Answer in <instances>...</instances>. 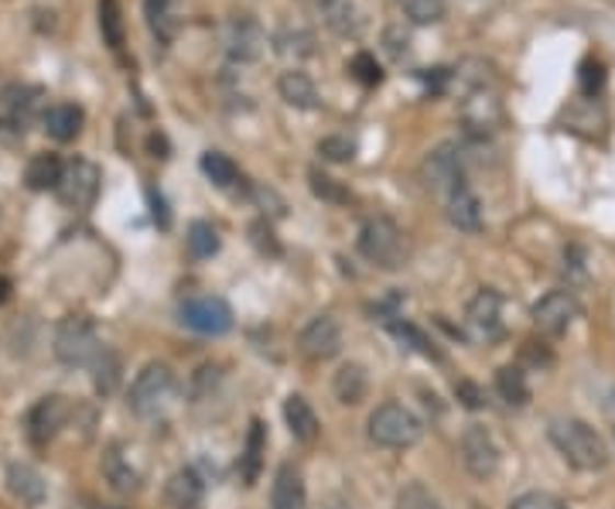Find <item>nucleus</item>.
<instances>
[{
  "instance_id": "f257e3e1",
  "label": "nucleus",
  "mask_w": 615,
  "mask_h": 509,
  "mask_svg": "<svg viewBox=\"0 0 615 509\" xmlns=\"http://www.w3.org/2000/svg\"><path fill=\"white\" fill-rule=\"evenodd\" d=\"M547 434H550L554 448L565 455V462L581 472H602L612 459L605 438L592 425L574 421V417H558V421H550Z\"/></svg>"
},
{
  "instance_id": "f03ea898",
  "label": "nucleus",
  "mask_w": 615,
  "mask_h": 509,
  "mask_svg": "<svg viewBox=\"0 0 615 509\" xmlns=\"http://www.w3.org/2000/svg\"><path fill=\"white\" fill-rule=\"evenodd\" d=\"M360 253L379 271H400L407 263V236L390 216H369L360 229Z\"/></svg>"
},
{
  "instance_id": "7ed1b4c3",
  "label": "nucleus",
  "mask_w": 615,
  "mask_h": 509,
  "mask_svg": "<svg viewBox=\"0 0 615 509\" xmlns=\"http://www.w3.org/2000/svg\"><path fill=\"white\" fill-rule=\"evenodd\" d=\"M369 441L379 448H410L424 438V425L414 410H407L403 404H379L369 414Z\"/></svg>"
},
{
  "instance_id": "20e7f679",
  "label": "nucleus",
  "mask_w": 615,
  "mask_h": 509,
  "mask_svg": "<svg viewBox=\"0 0 615 509\" xmlns=\"http://www.w3.org/2000/svg\"><path fill=\"white\" fill-rule=\"evenodd\" d=\"M103 352L96 325L86 315H69L55 328V355L66 366H93L96 355Z\"/></svg>"
},
{
  "instance_id": "39448f33",
  "label": "nucleus",
  "mask_w": 615,
  "mask_h": 509,
  "mask_svg": "<svg viewBox=\"0 0 615 509\" xmlns=\"http://www.w3.org/2000/svg\"><path fill=\"white\" fill-rule=\"evenodd\" d=\"M174 397V373L164 363H148L130 383L127 404L137 417H158Z\"/></svg>"
},
{
  "instance_id": "423d86ee",
  "label": "nucleus",
  "mask_w": 615,
  "mask_h": 509,
  "mask_svg": "<svg viewBox=\"0 0 615 509\" xmlns=\"http://www.w3.org/2000/svg\"><path fill=\"white\" fill-rule=\"evenodd\" d=\"M179 318L185 328L198 336H226L232 328V308L223 302L216 294H198V297H189L179 308Z\"/></svg>"
},
{
  "instance_id": "0eeeda50",
  "label": "nucleus",
  "mask_w": 615,
  "mask_h": 509,
  "mask_svg": "<svg viewBox=\"0 0 615 509\" xmlns=\"http://www.w3.org/2000/svg\"><path fill=\"white\" fill-rule=\"evenodd\" d=\"M58 199L72 208H90L100 192V168L86 158H72L62 171V182H58Z\"/></svg>"
},
{
  "instance_id": "6e6552de",
  "label": "nucleus",
  "mask_w": 615,
  "mask_h": 509,
  "mask_svg": "<svg viewBox=\"0 0 615 509\" xmlns=\"http://www.w3.org/2000/svg\"><path fill=\"white\" fill-rule=\"evenodd\" d=\"M534 325L544 336H565L568 328L581 318V305L571 291H550L534 305Z\"/></svg>"
},
{
  "instance_id": "1a4fd4ad",
  "label": "nucleus",
  "mask_w": 615,
  "mask_h": 509,
  "mask_svg": "<svg viewBox=\"0 0 615 509\" xmlns=\"http://www.w3.org/2000/svg\"><path fill=\"white\" fill-rule=\"evenodd\" d=\"M69 417H72V404L69 397L62 394H48L42 397L32 410H27V438H32L35 444H45L52 441L58 431H62L69 425Z\"/></svg>"
},
{
  "instance_id": "9d476101",
  "label": "nucleus",
  "mask_w": 615,
  "mask_h": 509,
  "mask_svg": "<svg viewBox=\"0 0 615 509\" xmlns=\"http://www.w3.org/2000/svg\"><path fill=\"white\" fill-rule=\"evenodd\" d=\"M301 355L315 359V363H326V359L339 355L342 349V325L335 315H315L298 336Z\"/></svg>"
},
{
  "instance_id": "9b49d317",
  "label": "nucleus",
  "mask_w": 615,
  "mask_h": 509,
  "mask_svg": "<svg viewBox=\"0 0 615 509\" xmlns=\"http://www.w3.org/2000/svg\"><path fill=\"white\" fill-rule=\"evenodd\" d=\"M424 185L431 192H458L465 185V168H462V151L455 144H442L437 151L424 161Z\"/></svg>"
},
{
  "instance_id": "f8f14e48",
  "label": "nucleus",
  "mask_w": 615,
  "mask_h": 509,
  "mask_svg": "<svg viewBox=\"0 0 615 509\" xmlns=\"http://www.w3.org/2000/svg\"><path fill=\"white\" fill-rule=\"evenodd\" d=\"M462 462H465L468 475H476V478H492L496 475V468H500V448H496V441L486 428H479V425L465 428Z\"/></svg>"
},
{
  "instance_id": "ddd939ff",
  "label": "nucleus",
  "mask_w": 615,
  "mask_h": 509,
  "mask_svg": "<svg viewBox=\"0 0 615 509\" xmlns=\"http://www.w3.org/2000/svg\"><path fill=\"white\" fill-rule=\"evenodd\" d=\"M226 52L232 63H257V58L263 55V48H267V32L247 14L240 18H232L226 24Z\"/></svg>"
},
{
  "instance_id": "4468645a",
  "label": "nucleus",
  "mask_w": 615,
  "mask_h": 509,
  "mask_svg": "<svg viewBox=\"0 0 615 509\" xmlns=\"http://www.w3.org/2000/svg\"><path fill=\"white\" fill-rule=\"evenodd\" d=\"M500 100H496L492 93H486V89H472V97H468L462 103V124L465 131L472 134V137H489L496 131V124H500Z\"/></svg>"
},
{
  "instance_id": "2eb2a0df",
  "label": "nucleus",
  "mask_w": 615,
  "mask_h": 509,
  "mask_svg": "<svg viewBox=\"0 0 615 509\" xmlns=\"http://www.w3.org/2000/svg\"><path fill=\"white\" fill-rule=\"evenodd\" d=\"M503 294L500 291H492V287H482L472 302H468V325L476 328L479 336L486 339H496L503 332Z\"/></svg>"
},
{
  "instance_id": "dca6fc26",
  "label": "nucleus",
  "mask_w": 615,
  "mask_h": 509,
  "mask_svg": "<svg viewBox=\"0 0 615 509\" xmlns=\"http://www.w3.org/2000/svg\"><path fill=\"white\" fill-rule=\"evenodd\" d=\"M8 489H11V496H14L21 506H32V509L42 506L45 496H48L42 472H38L35 465H24V462L8 465Z\"/></svg>"
},
{
  "instance_id": "f3484780",
  "label": "nucleus",
  "mask_w": 615,
  "mask_h": 509,
  "mask_svg": "<svg viewBox=\"0 0 615 509\" xmlns=\"http://www.w3.org/2000/svg\"><path fill=\"white\" fill-rule=\"evenodd\" d=\"M271 509H308L305 478L295 465H281L271 489Z\"/></svg>"
},
{
  "instance_id": "a211bd4d",
  "label": "nucleus",
  "mask_w": 615,
  "mask_h": 509,
  "mask_svg": "<svg viewBox=\"0 0 615 509\" xmlns=\"http://www.w3.org/2000/svg\"><path fill=\"white\" fill-rule=\"evenodd\" d=\"M82 120H86V116H82V110H79L76 103H52V106H45V113H42V124H45L48 137L58 140V144L76 140L79 131H82Z\"/></svg>"
},
{
  "instance_id": "6ab92c4d",
  "label": "nucleus",
  "mask_w": 615,
  "mask_h": 509,
  "mask_svg": "<svg viewBox=\"0 0 615 509\" xmlns=\"http://www.w3.org/2000/svg\"><path fill=\"white\" fill-rule=\"evenodd\" d=\"M202 496H205V486L192 468L174 472L164 486V502L171 509H202Z\"/></svg>"
},
{
  "instance_id": "aec40b11",
  "label": "nucleus",
  "mask_w": 615,
  "mask_h": 509,
  "mask_svg": "<svg viewBox=\"0 0 615 509\" xmlns=\"http://www.w3.org/2000/svg\"><path fill=\"white\" fill-rule=\"evenodd\" d=\"M284 421H287V431L301 444H311L318 438V414L301 394H291L284 400Z\"/></svg>"
},
{
  "instance_id": "412c9836",
  "label": "nucleus",
  "mask_w": 615,
  "mask_h": 509,
  "mask_svg": "<svg viewBox=\"0 0 615 509\" xmlns=\"http://www.w3.org/2000/svg\"><path fill=\"white\" fill-rule=\"evenodd\" d=\"M448 219L462 233H479L482 229V202L476 199V192L468 185H462L458 192L448 195Z\"/></svg>"
},
{
  "instance_id": "4be33fe9",
  "label": "nucleus",
  "mask_w": 615,
  "mask_h": 509,
  "mask_svg": "<svg viewBox=\"0 0 615 509\" xmlns=\"http://www.w3.org/2000/svg\"><path fill=\"white\" fill-rule=\"evenodd\" d=\"M62 171H66V161L58 155H35L27 161L24 182L32 192H55L58 182H62Z\"/></svg>"
},
{
  "instance_id": "5701e85b",
  "label": "nucleus",
  "mask_w": 615,
  "mask_h": 509,
  "mask_svg": "<svg viewBox=\"0 0 615 509\" xmlns=\"http://www.w3.org/2000/svg\"><path fill=\"white\" fill-rule=\"evenodd\" d=\"M277 93L287 106H295V110H315L318 106V89L315 82L298 72V69H291L277 79Z\"/></svg>"
},
{
  "instance_id": "b1692460",
  "label": "nucleus",
  "mask_w": 615,
  "mask_h": 509,
  "mask_svg": "<svg viewBox=\"0 0 615 509\" xmlns=\"http://www.w3.org/2000/svg\"><path fill=\"white\" fill-rule=\"evenodd\" d=\"M103 475H106V483L116 489V493H137L140 489V475L137 468L124 459L121 448H106V455H103Z\"/></svg>"
},
{
  "instance_id": "393cba45",
  "label": "nucleus",
  "mask_w": 615,
  "mask_h": 509,
  "mask_svg": "<svg viewBox=\"0 0 615 509\" xmlns=\"http://www.w3.org/2000/svg\"><path fill=\"white\" fill-rule=\"evenodd\" d=\"M332 391H335L339 404H363V397L369 391V376L360 363H345L332 380Z\"/></svg>"
},
{
  "instance_id": "a878e982",
  "label": "nucleus",
  "mask_w": 615,
  "mask_h": 509,
  "mask_svg": "<svg viewBox=\"0 0 615 509\" xmlns=\"http://www.w3.org/2000/svg\"><path fill=\"white\" fill-rule=\"evenodd\" d=\"M263 452H267V434H263L260 421H250V434H247V448H243V459H240V472H243V483L253 486L260 478V462Z\"/></svg>"
},
{
  "instance_id": "bb28decb",
  "label": "nucleus",
  "mask_w": 615,
  "mask_h": 509,
  "mask_svg": "<svg viewBox=\"0 0 615 509\" xmlns=\"http://www.w3.org/2000/svg\"><path fill=\"white\" fill-rule=\"evenodd\" d=\"M100 32H103V42L121 52L124 42H127V24H124V11L116 0H100Z\"/></svg>"
},
{
  "instance_id": "cd10ccee",
  "label": "nucleus",
  "mask_w": 615,
  "mask_h": 509,
  "mask_svg": "<svg viewBox=\"0 0 615 509\" xmlns=\"http://www.w3.org/2000/svg\"><path fill=\"white\" fill-rule=\"evenodd\" d=\"M496 394H500L510 407H523L531 400V386H526V373L520 366H503L496 373Z\"/></svg>"
},
{
  "instance_id": "c85d7f7f",
  "label": "nucleus",
  "mask_w": 615,
  "mask_h": 509,
  "mask_svg": "<svg viewBox=\"0 0 615 509\" xmlns=\"http://www.w3.org/2000/svg\"><path fill=\"white\" fill-rule=\"evenodd\" d=\"M202 171L216 189H232L240 182V168L232 165V158L223 155V151H205L202 155Z\"/></svg>"
},
{
  "instance_id": "c756f323",
  "label": "nucleus",
  "mask_w": 615,
  "mask_h": 509,
  "mask_svg": "<svg viewBox=\"0 0 615 509\" xmlns=\"http://www.w3.org/2000/svg\"><path fill=\"white\" fill-rule=\"evenodd\" d=\"M185 239H189V253H192L195 260H209V257L219 253V229H216L213 223H205V219L192 223Z\"/></svg>"
},
{
  "instance_id": "7c9ffc66",
  "label": "nucleus",
  "mask_w": 615,
  "mask_h": 509,
  "mask_svg": "<svg viewBox=\"0 0 615 509\" xmlns=\"http://www.w3.org/2000/svg\"><path fill=\"white\" fill-rule=\"evenodd\" d=\"M326 21L335 35H356L360 32V11L353 0H332V4L326 8Z\"/></svg>"
},
{
  "instance_id": "2f4dec72",
  "label": "nucleus",
  "mask_w": 615,
  "mask_h": 509,
  "mask_svg": "<svg viewBox=\"0 0 615 509\" xmlns=\"http://www.w3.org/2000/svg\"><path fill=\"white\" fill-rule=\"evenodd\" d=\"M93 383H96L100 394H113L116 383H121V359L103 349L96 355V363H93Z\"/></svg>"
},
{
  "instance_id": "473e14b6",
  "label": "nucleus",
  "mask_w": 615,
  "mask_h": 509,
  "mask_svg": "<svg viewBox=\"0 0 615 509\" xmlns=\"http://www.w3.org/2000/svg\"><path fill=\"white\" fill-rule=\"evenodd\" d=\"M394 509H442V502H437V496H434L424 483H407V486L397 493Z\"/></svg>"
},
{
  "instance_id": "72a5a7b5",
  "label": "nucleus",
  "mask_w": 615,
  "mask_h": 509,
  "mask_svg": "<svg viewBox=\"0 0 615 509\" xmlns=\"http://www.w3.org/2000/svg\"><path fill=\"white\" fill-rule=\"evenodd\" d=\"M277 52L287 55V58H308L315 52V35L305 32V27H295V32H281L277 35Z\"/></svg>"
},
{
  "instance_id": "f704fd0d",
  "label": "nucleus",
  "mask_w": 615,
  "mask_h": 509,
  "mask_svg": "<svg viewBox=\"0 0 615 509\" xmlns=\"http://www.w3.org/2000/svg\"><path fill=\"white\" fill-rule=\"evenodd\" d=\"M400 8L414 24H437L445 18V0H400Z\"/></svg>"
},
{
  "instance_id": "c9c22d12",
  "label": "nucleus",
  "mask_w": 615,
  "mask_h": 509,
  "mask_svg": "<svg viewBox=\"0 0 615 509\" xmlns=\"http://www.w3.org/2000/svg\"><path fill=\"white\" fill-rule=\"evenodd\" d=\"M390 332L397 336V339H403V342H410L414 346L421 355H428V359H442V352L434 349V342L421 332L418 325H410V321H390Z\"/></svg>"
},
{
  "instance_id": "e433bc0d",
  "label": "nucleus",
  "mask_w": 615,
  "mask_h": 509,
  "mask_svg": "<svg viewBox=\"0 0 615 509\" xmlns=\"http://www.w3.org/2000/svg\"><path fill=\"white\" fill-rule=\"evenodd\" d=\"M318 155L332 161V165H349L356 158V140H349V137H326V140H318Z\"/></svg>"
},
{
  "instance_id": "4c0bfd02",
  "label": "nucleus",
  "mask_w": 615,
  "mask_h": 509,
  "mask_svg": "<svg viewBox=\"0 0 615 509\" xmlns=\"http://www.w3.org/2000/svg\"><path fill=\"white\" fill-rule=\"evenodd\" d=\"M38 97H42L38 89H11V93H8V106H11L18 124H27V120H32V113L38 110Z\"/></svg>"
},
{
  "instance_id": "58836bf2",
  "label": "nucleus",
  "mask_w": 615,
  "mask_h": 509,
  "mask_svg": "<svg viewBox=\"0 0 615 509\" xmlns=\"http://www.w3.org/2000/svg\"><path fill=\"white\" fill-rule=\"evenodd\" d=\"M349 72H353V79H360L363 86H379V82H384V69H379V63L369 52H360L353 63H349Z\"/></svg>"
},
{
  "instance_id": "ea45409f",
  "label": "nucleus",
  "mask_w": 615,
  "mask_h": 509,
  "mask_svg": "<svg viewBox=\"0 0 615 509\" xmlns=\"http://www.w3.org/2000/svg\"><path fill=\"white\" fill-rule=\"evenodd\" d=\"M578 82H581V93H584V97H595L599 89L605 86V66L599 63V58H584Z\"/></svg>"
},
{
  "instance_id": "a19ab883",
  "label": "nucleus",
  "mask_w": 615,
  "mask_h": 509,
  "mask_svg": "<svg viewBox=\"0 0 615 509\" xmlns=\"http://www.w3.org/2000/svg\"><path fill=\"white\" fill-rule=\"evenodd\" d=\"M311 192H315L318 199H326V202H335V205L349 202V192L335 182V178L321 174V171H311Z\"/></svg>"
},
{
  "instance_id": "79ce46f5",
  "label": "nucleus",
  "mask_w": 615,
  "mask_h": 509,
  "mask_svg": "<svg viewBox=\"0 0 615 509\" xmlns=\"http://www.w3.org/2000/svg\"><path fill=\"white\" fill-rule=\"evenodd\" d=\"M250 239H253V247H257L260 253H271V257L281 253V244H277V236H274V226H271L267 219H257V223L250 226Z\"/></svg>"
},
{
  "instance_id": "37998d69",
  "label": "nucleus",
  "mask_w": 615,
  "mask_h": 509,
  "mask_svg": "<svg viewBox=\"0 0 615 509\" xmlns=\"http://www.w3.org/2000/svg\"><path fill=\"white\" fill-rule=\"evenodd\" d=\"M510 509H568V506L550 493H523L510 502Z\"/></svg>"
},
{
  "instance_id": "c03bdc74",
  "label": "nucleus",
  "mask_w": 615,
  "mask_h": 509,
  "mask_svg": "<svg viewBox=\"0 0 615 509\" xmlns=\"http://www.w3.org/2000/svg\"><path fill=\"white\" fill-rule=\"evenodd\" d=\"M455 397L468 407V410H479V407H486V394L479 391L476 383H468V380H462L458 386H455Z\"/></svg>"
},
{
  "instance_id": "a18cd8bd",
  "label": "nucleus",
  "mask_w": 615,
  "mask_h": 509,
  "mask_svg": "<svg viewBox=\"0 0 615 509\" xmlns=\"http://www.w3.org/2000/svg\"><path fill=\"white\" fill-rule=\"evenodd\" d=\"M407 32H400V27H390V32H387V52L394 55V58H400L403 52H407Z\"/></svg>"
},
{
  "instance_id": "49530a36",
  "label": "nucleus",
  "mask_w": 615,
  "mask_h": 509,
  "mask_svg": "<svg viewBox=\"0 0 615 509\" xmlns=\"http://www.w3.org/2000/svg\"><path fill=\"white\" fill-rule=\"evenodd\" d=\"M151 205H155V219H158L161 226H168V213H164V199L151 192Z\"/></svg>"
},
{
  "instance_id": "de8ad7c7",
  "label": "nucleus",
  "mask_w": 615,
  "mask_h": 509,
  "mask_svg": "<svg viewBox=\"0 0 615 509\" xmlns=\"http://www.w3.org/2000/svg\"><path fill=\"white\" fill-rule=\"evenodd\" d=\"M8 297H11V281H8V278H0V305H4Z\"/></svg>"
},
{
  "instance_id": "09e8293b",
  "label": "nucleus",
  "mask_w": 615,
  "mask_h": 509,
  "mask_svg": "<svg viewBox=\"0 0 615 509\" xmlns=\"http://www.w3.org/2000/svg\"><path fill=\"white\" fill-rule=\"evenodd\" d=\"M305 4H311V8H321V11H326V8L332 4V0H305Z\"/></svg>"
},
{
  "instance_id": "8fccbe9b",
  "label": "nucleus",
  "mask_w": 615,
  "mask_h": 509,
  "mask_svg": "<svg viewBox=\"0 0 615 509\" xmlns=\"http://www.w3.org/2000/svg\"><path fill=\"white\" fill-rule=\"evenodd\" d=\"M332 509H342V506H332Z\"/></svg>"
}]
</instances>
